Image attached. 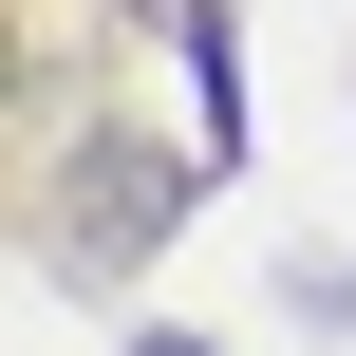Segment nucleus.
<instances>
[{
    "instance_id": "f257e3e1",
    "label": "nucleus",
    "mask_w": 356,
    "mask_h": 356,
    "mask_svg": "<svg viewBox=\"0 0 356 356\" xmlns=\"http://www.w3.org/2000/svg\"><path fill=\"white\" fill-rule=\"evenodd\" d=\"M131 356H207V338H131Z\"/></svg>"
}]
</instances>
